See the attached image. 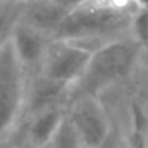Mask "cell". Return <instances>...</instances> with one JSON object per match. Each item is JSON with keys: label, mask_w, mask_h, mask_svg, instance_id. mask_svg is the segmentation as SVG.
Wrapping results in <instances>:
<instances>
[{"label": "cell", "mask_w": 148, "mask_h": 148, "mask_svg": "<svg viewBox=\"0 0 148 148\" xmlns=\"http://www.w3.org/2000/svg\"><path fill=\"white\" fill-rule=\"evenodd\" d=\"M137 0H83L59 24L54 40H65L89 49L121 37H131Z\"/></svg>", "instance_id": "obj_1"}, {"label": "cell", "mask_w": 148, "mask_h": 148, "mask_svg": "<svg viewBox=\"0 0 148 148\" xmlns=\"http://www.w3.org/2000/svg\"><path fill=\"white\" fill-rule=\"evenodd\" d=\"M140 53L142 46L132 37H121L97 46L91 53L83 73L69 89L67 102L83 97H99L100 92L131 73Z\"/></svg>", "instance_id": "obj_2"}, {"label": "cell", "mask_w": 148, "mask_h": 148, "mask_svg": "<svg viewBox=\"0 0 148 148\" xmlns=\"http://www.w3.org/2000/svg\"><path fill=\"white\" fill-rule=\"evenodd\" d=\"M24 102V67L11 42L0 49V138L19 116Z\"/></svg>", "instance_id": "obj_3"}, {"label": "cell", "mask_w": 148, "mask_h": 148, "mask_svg": "<svg viewBox=\"0 0 148 148\" xmlns=\"http://www.w3.org/2000/svg\"><path fill=\"white\" fill-rule=\"evenodd\" d=\"M92 49L65 40L48 43L43 56V77L49 81L70 89L80 78L91 58Z\"/></svg>", "instance_id": "obj_4"}, {"label": "cell", "mask_w": 148, "mask_h": 148, "mask_svg": "<svg viewBox=\"0 0 148 148\" xmlns=\"http://www.w3.org/2000/svg\"><path fill=\"white\" fill-rule=\"evenodd\" d=\"M65 115L81 138L83 148H103L110 140V119L99 97H83L69 103Z\"/></svg>", "instance_id": "obj_5"}, {"label": "cell", "mask_w": 148, "mask_h": 148, "mask_svg": "<svg viewBox=\"0 0 148 148\" xmlns=\"http://www.w3.org/2000/svg\"><path fill=\"white\" fill-rule=\"evenodd\" d=\"M10 42L14 49V54L23 64V67L42 62L45 51L48 48V40H46L45 34L34 29L24 21H21L16 26V29L13 30Z\"/></svg>", "instance_id": "obj_6"}, {"label": "cell", "mask_w": 148, "mask_h": 148, "mask_svg": "<svg viewBox=\"0 0 148 148\" xmlns=\"http://www.w3.org/2000/svg\"><path fill=\"white\" fill-rule=\"evenodd\" d=\"M65 110H61L59 107H51V108L42 110L35 113L32 124L29 127V138L37 147H45L49 143L53 134L56 132Z\"/></svg>", "instance_id": "obj_7"}, {"label": "cell", "mask_w": 148, "mask_h": 148, "mask_svg": "<svg viewBox=\"0 0 148 148\" xmlns=\"http://www.w3.org/2000/svg\"><path fill=\"white\" fill-rule=\"evenodd\" d=\"M26 5L19 0H0V49L11 40L13 30L23 21Z\"/></svg>", "instance_id": "obj_8"}, {"label": "cell", "mask_w": 148, "mask_h": 148, "mask_svg": "<svg viewBox=\"0 0 148 148\" xmlns=\"http://www.w3.org/2000/svg\"><path fill=\"white\" fill-rule=\"evenodd\" d=\"M48 145L51 148H83V143H81V138L78 135L77 129L73 127L72 121L65 113Z\"/></svg>", "instance_id": "obj_9"}, {"label": "cell", "mask_w": 148, "mask_h": 148, "mask_svg": "<svg viewBox=\"0 0 148 148\" xmlns=\"http://www.w3.org/2000/svg\"><path fill=\"white\" fill-rule=\"evenodd\" d=\"M131 37L142 46H148V7H138L131 23Z\"/></svg>", "instance_id": "obj_10"}, {"label": "cell", "mask_w": 148, "mask_h": 148, "mask_svg": "<svg viewBox=\"0 0 148 148\" xmlns=\"http://www.w3.org/2000/svg\"><path fill=\"white\" fill-rule=\"evenodd\" d=\"M118 148H138V147H135V145H131V143H127V145H121V147H118Z\"/></svg>", "instance_id": "obj_11"}, {"label": "cell", "mask_w": 148, "mask_h": 148, "mask_svg": "<svg viewBox=\"0 0 148 148\" xmlns=\"http://www.w3.org/2000/svg\"><path fill=\"white\" fill-rule=\"evenodd\" d=\"M19 2H23V3H32V2H37V0H19Z\"/></svg>", "instance_id": "obj_12"}]
</instances>
